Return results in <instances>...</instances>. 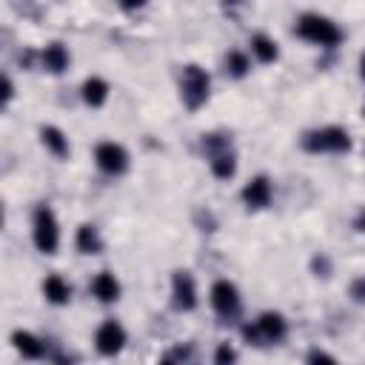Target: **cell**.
I'll use <instances>...</instances> for the list:
<instances>
[{
  "label": "cell",
  "mask_w": 365,
  "mask_h": 365,
  "mask_svg": "<svg viewBox=\"0 0 365 365\" xmlns=\"http://www.w3.org/2000/svg\"><path fill=\"white\" fill-rule=\"evenodd\" d=\"M302 148L311 154H345L351 148V134L342 125H322L302 137Z\"/></svg>",
  "instance_id": "obj_3"
},
{
  "label": "cell",
  "mask_w": 365,
  "mask_h": 365,
  "mask_svg": "<svg viewBox=\"0 0 365 365\" xmlns=\"http://www.w3.org/2000/svg\"><path fill=\"white\" fill-rule=\"evenodd\" d=\"M31 240L40 254H57L60 248V225L48 205H37L31 217Z\"/></svg>",
  "instance_id": "obj_5"
},
{
  "label": "cell",
  "mask_w": 365,
  "mask_h": 365,
  "mask_svg": "<svg viewBox=\"0 0 365 365\" xmlns=\"http://www.w3.org/2000/svg\"><path fill=\"white\" fill-rule=\"evenodd\" d=\"M74 245H77L80 254H100V251H103V237H100L97 225L83 222V225L77 228V234H74Z\"/></svg>",
  "instance_id": "obj_17"
},
{
  "label": "cell",
  "mask_w": 365,
  "mask_h": 365,
  "mask_svg": "<svg viewBox=\"0 0 365 365\" xmlns=\"http://www.w3.org/2000/svg\"><path fill=\"white\" fill-rule=\"evenodd\" d=\"M171 302L177 311H194L197 308V282L191 277V271L180 268L171 277Z\"/></svg>",
  "instance_id": "obj_8"
},
{
  "label": "cell",
  "mask_w": 365,
  "mask_h": 365,
  "mask_svg": "<svg viewBox=\"0 0 365 365\" xmlns=\"http://www.w3.org/2000/svg\"><path fill=\"white\" fill-rule=\"evenodd\" d=\"M88 288H91V294H94L97 302H117L120 294H123V285H120V279L111 271H97L91 277V285Z\"/></svg>",
  "instance_id": "obj_11"
},
{
  "label": "cell",
  "mask_w": 365,
  "mask_h": 365,
  "mask_svg": "<svg viewBox=\"0 0 365 365\" xmlns=\"http://www.w3.org/2000/svg\"><path fill=\"white\" fill-rule=\"evenodd\" d=\"M211 174H214L217 180L234 177V174H237V157H234L231 151H222V154L211 157Z\"/></svg>",
  "instance_id": "obj_20"
},
{
  "label": "cell",
  "mask_w": 365,
  "mask_h": 365,
  "mask_svg": "<svg viewBox=\"0 0 365 365\" xmlns=\"http://www.w3.org/2000/svg\"><path fill=\"white\" fill-rule=\"evenodd\" d=\"M214 365H237V348H234L228 339L217 345V351H214Z\"/></svg>",
  "instance_id": "obj_21"
},
{
  "label": "cell",
  "mask_w": 365,
  "mask_h": 365,
  "mask_svg": "<svg viewBox=\"0 0 365 365\" xmlns=\"http://www.w3.org/2000/svg\"><path fill=\"white\" fill-rule=\"evenodd\" d=\"M251 54H254L259 63H277V57H279L277 40L268 37V34H254V37H251Z\"/></svg>",
  "instance_id": "obj_18"
},
{
  "label": "cell",
  "mask_w": 365,
  "mask_h": 365,
  "mask_svg": "<svg viewBox=\"0 0 365 365\" xmlns=\"http://www.w3.org/2000/svg\"><path fill=\"white\" fill-rule=\"evenodd\" d=\"M108 91H111V88H108V83H106L103 77H86L83 86H80V97H83V103H86L88 108L106 106Z\"/></svg>",
  "instance_id": "obj_14"
},
{
  "label": "cell",
  "mask_w": 365,
  "mask_h": 365,
  "mask_svg": "<svg viewBox=\"0 0 365 365\" xmlns=\"http://www.w3.org/2000/svg\"><path fill=\"white\" fill-rule=\"evenodd\" d=\"M40 63H43V68L46 71H51V74H63L66 68H68V63H71V54H68V48L63 46V43H48L43 51H40Z\"/></svg>",
  "instance_id": "obj_12"
},
{
  "label": "cell",
  "mask_w": 365,
  "mask_h": 365,
  "mask_svg": "<svg viewBox=\"0 0 365 365\" xmlns=\"http://www.w3.org/2000/svg\"><path fill=\"white\" fill-rule=\"evenodd\" d=\"M359 74L365 77V54H362V60H359Z\"/></svg>",
  "instance_id": "obj_27"
},
{
  "label": "cell",
  "mask_w": 365,
  "mask_h": 365,
  "mask_svg": "<svg viewBox=\"0 0 365 365\" xmlns=\"http://www.w3.org/2000/svg\"><path fill=\"white\" fill-rule=\"evenodd\" d=\"M308 365H339V359L334 356V354H328V351H322V348H311L308 351V359H305Z\"/></svg>",
  "instance_id": "obj_22"
},
{
  "label": "cell",
  "mask_w": 365,
  "mask_h": 365,
  "mask_svg": "<svg viewBox=\"0 0 365 365\" xmlns=\"http://www.w3.org/2000/svg\"><path fill=\"white\" fill-rule=\"evenodd\" d=\"M40 143L46 145L48 154H54L57 160H66L71 154V145H68V137L57 128V125H40Z\"/></svg>",
  "instance_id": "obj_13"
},
{
  "label": "cell",
  "mask_w": 365,
  "mask_h": 365,
  "mask_svg": "<svg viewBox=\"0 0 365 365\" xmlns=\"http://www.w3.org/2000/svg\"><path fill=\"white\" fill-rule=\"evenodd\" d=\"M208 94H211L208 71L202 66H197V63H188L182 68V74H180V100H182V106L188 111H197L200 106H205Z\"/></svg>",
  "instance_id": "obj_2"
},
{
  "label": "cell",
  "mask_w": 365,
  "mask_h": 365,
  "mask_svg": "<svg viewBox=\"0 0 365 365\" xmlns=\"http://www.w3.org/2000/svg\"><path fill=\"white\" fill-rule=\"evenodd\" d=\"M11 97H14V86H11L9 77H3V103H9Z\"/></svg>",
  "instance_id": "obj_24"
},
{
  "label": "cell",
  "mask_w": 365,
  "mask_h": 365,
  "mask_svg": "<svg viewBox=\"0 0 365 365\" xmlns=\"http://www.w3.org/2000/svg\"><path fill=\"white\" fill-rule=\"evenodd\" d=\"M245 339L254 342V345H271V342H282L288 336V322L279 311H262L254 325H245L242 328Z\"/></svg>",
  "instance_id": "obj_4"
},
{
  "label": "cell",
  "mask_w": 365,
  "mask_h": 365,
  "mask_svg": "<svg viewBox=\"0 0 365 365\" xmlns=\"http://www.w3.org/2000/svg\"><path fill=\"white\" fill-rule=\"evenodd\" d=\"M208 302H211V308H214L220 317H231V314H237V308H240V288H237L231 279H217V282H211Z\"/></svg>",
  "instance_id": "obj_9"
},
{
  "label": "cell",
  "mask_w": 365,
  "mask_h": 365,
  "mask_svg": "<svg viewBox=\"0 0 365 365\" xmlns=\"http://www.w3.org/2000/svg\"><path fill=\"white\" fill-rule=\"evenodd\" d=\"M125 342H128V334L117 319H106L94 331V348L100 356H117L125 348Z\"/></svg>",
  "instance_id": "obj_7"
},
{
  "label": "cell",
  "mask_w": 365,
  "mask_h": 365,
  "mask_svg": "<svg viewBox=\"0 0 365 365\" xmlns=\"http://www.w3.org/2000/svg\"><path fill=\"white\" fill-rule=\"evenodd\" d=\"M225 71H228L231 77L242 80V77L251 71V57H248L245 51H240V48L228 51V54H225Z\"/></svg>",
  "instance_id": "obj_19"
},
{
  "label": "cell",
  "mask_w": 365,
  "mask_h": 365,
  "mask_svg": "<svg viewBox=\"0 0 365 365\" xmlns=\"http://www.w3.org/2000/svg\"><path fill=\"white\" fill-rule=\"evenodd\" d=\"M11 342H14V348L26 359H43L46 356V342L37 334H31V331H14L11 334Z\"/></svg>",
  "instance_id": "obj_15"
},
{
  "label": "cell",
  "mask_w": 365,
  "mask_h": 365,
  "mask_svg": "<svg viewBox=\"0 0 365 365\" xmlns=\"http://www.w3.org/2000/svg\"><path fill=\"white\" fill-rule=\"evenodd\" d=\"M354 228H356V231H362V234H365V208H362V211H359V214H356V220H354Z\"/></svg>",
  "instance_id": "obj_25"
},
{
  "label": "cell",
  "mask_w": 365,
  "mask_h": 365,
  "mask_svg": "<svg viewBox=\"0 0 365 365\" xmlns=\"http://www.w3.org/2000/svg\"><path fill=\"white\" fill-rule=\"evenodd\" d=\"M348 294H351V299H354V302H365V277H356V279L351 282Z\"/></svg>",
  "instance_id": "obj_23"
},
{
  "label": "cell",
  "mask_w": 365,
  "mask_h": 365,
  "mask_svg": "<svg viewBox=\"0 0 365 365\" xmlns=\"http://www.w3.org/2000/svg\"><path fill=\"white\" fill-rule=\"evenodd\" d=\"M362 114H365V106H362Z\"/></svg>",
  "instance_id": "obj_28"
},
{
  "label": "cell",
  "mask_w": 365,
  "mask_h": 365,
  "mask_svg": "<svg viewBox=\"0 0 365 365\" xmlns=\"http://www.w3.org/2000/svg\"><path fill=\"white\" fill-rule=\"evenodd\" d=\"M242 202L248 205V208H254V211H259V208H265V205H271V197H274V185H271V180L265 177V174H257V177H251L245 185H242Z\"/></svg>",
  "instance_id": "obj_10"
},
{
  "label": "cell",
  "mask_w": 365,
  "mask_h": 365,
  "mask_svg": "<svg viewBox=\"0 0 365 365\" xmlns=\"http://www.w3.org/2000/svg\"><path fill=\"white\" fill-rule=\"evenodd\" d=\"M157 365H177V362H174V356H163Z\"/></svg>",
  "instance_id": "obj_26"
},
{
  "label": "cell",
  "mask_w": 365,
  "mask_h": 365,
  "mask_svg": "<svg viewBox=\"0 0 365 365\" xmlns=\"http://www.w3.org/2000/svg\"><path fill=\"white\" fill-rule=\"evenodd\" d=\"M94 163H97V168H100L103 174L120 177V174L128 171L131 157H128L125 145H120V143H114V140H103V143H97V148H94Z\"/></svg>",
  "instance_id": "obj_6"
},
{
  "label": "cell",
  "mask_w": 365,
  "mask_h": 365,
  "mask_svg": "<svg viewBox=\"0 0 365 365\" xmlns=\"http://www.w3.org/2000/svg\"><path fill=\"white\" fill-rule=\"evenodd\" d=\"M294 34L302 37L305 43L322 46V48H334V46L342 43V29H339L331 17L317 14V11L299 14V20H297V26H294Z\"/></svg>",
  "instance_id": "obj_1"
},
{
  "label": "cell",
  "mask_w": 365,
  "mask_h": 365,
  "mask_svg": "<svg viewBox=\"0 0 365 365\" xmlns=\"http://www.w3.org/2000/svg\"><path fill=\"white\" fill-rule=\"evenodd\" d=\"M43 297H46V302H51V305H68V299H71V285H68L60 274H48V277L43 279Z\"/></svg>",
  "instance_id": "obj_16"
}]
</instances>
